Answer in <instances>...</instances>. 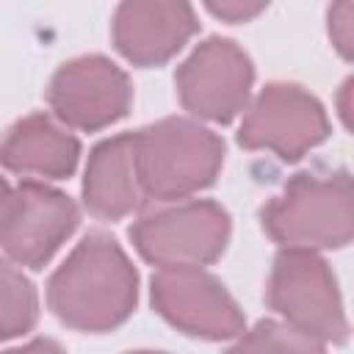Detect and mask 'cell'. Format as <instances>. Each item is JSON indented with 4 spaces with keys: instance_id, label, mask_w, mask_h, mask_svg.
I'll return each mask as SVG.
<instances>
[{
    "instance_id": "obj_1",
    "label": "cell",
    "mask_w": 354,
    "mask_h": 354,
    "mask_svg": "<svg viewBox=\"0 0 354 354\" xmlns=\"http://www.w3.org/2000/svg\"><path fill=\"white\" fill-rule=\"evenodd\" d=\"M50 310L72 329L108 332L124 324L138 301V274L102 230L88 232L47 282Z\"/></svg>"
},
{
    "instance_id": "obj_2",
    "label": "cell",
    "mask_w": 354,
    "mask_h": 354,
    "mask_svg": "<svg viewBox=\"0 0 354 354\" xmlns=\"http://www.w3.org/2000/svg\"><path fill=\"white\" fill-rule=\"evenodd\" d=\"M133 158L144 199L177 202L213 185L224 141L194 119L169 116L133 133Z\"/></svg>"
},
{
    "instance_id": "obj_3",
    "label": "cell",
    "mask_w": 354,
    "mask_h": 354,
    "mask_svg": "<svg viewBox=\"0 0 354 354\" xmlns=\"http://www.w3.org/2000/svg\"><path fill=\"white\" fill-rule=\"evenodd\" d=\"M260 221L285 249H340L354 235L351 177L346 171H301L263 205Z\"/></svg>"
},
{
    "instance_id": "obj_4",
    "label": "cell",
    "mask_w": 354,
    "mask_h": 354,
    "mask_svg": "<svg viewBox=\"0 0 354 354\" xmlns=\"http://www.w3.org/2000/svg\"><path fill=\"white\" fill-rule=\"evenodd\" d=\"M230 213L210 199H185L144 213L130 227L136 252L163 268H202L213 263L230 241Z\"/></svg>"
},
{
    "instance_id": "obj_5",
    "label": "cell",
    "mask_w": 354,
    "mask_h": 354,
    "mask_svg": "<svg viewBox=\"0 0 354 354\" xmlns=\"http://www.w3.org/2000/svg\"><path fill=\"white\" fill-rule=\"evenodd\" d=\"M266 296L271 310H277L293 329L321 343H343L348 337L335 274L315 252L282 249L274 260Z\"/></svg>"
},
{
    "instance_id": "obj_6",
    "label": "cell",
    "mask_w": 354,
    "mask_h": 354,
    "mask_svg": "<svg viewBox=\"0 0 354 354\" xmlns=\"http://www.w3.org/2000/svg\"><path fill=\"white\" fill-rule=\"evenodd\" d=\"M80 210L72 196L36 180L11 188L0 210V249L19 266L41 268L77 230Z\"/></svg>"
},
{
    "instance_id": "obj_7",
    "label": "cell",
    "mask_w": 354,
    "mask_h": 354,
    "mask_svg": "<svg viewBox=\"0 0 354 354\" xmlns=\"http://www.w3.org/2000/svg\"><path fill=\"white\" fill-rule=\"evenodd\" d=\"M329 136L324 105L296 83H268L249 105L238 144L268 149L282 160H299Z\"/></svg>"
},
{
    "instance_id": "obj_8",
    "label": "cell",
    "mask_w": 354,
    "mask_h": 354,
    "mask_svg": "<svg viewBox=\"0 0 354 354\" xmlns=\"http://www.w3.org/2000/svg\"><path fill=\"white\" fill-rule=\"evenodd\" d=\"M174 83L185 111L227 124L249 102L254 66L232 39L210 36L180 64Z\"/></svg>"
},
{
    "instance_id": "obj_9",
    "label": "cell",
    "mask_w": 354,
    "mask_h": 354,
    "mask_svg": "<svg viewBox=\"0 0 354 354\" xmlns=\"http://www.w3.org/2000/svg\"><path fill=\"white\" fill-rule=\"evenodd\" d=\"M55 116L77 130H102L127 116L133 86L105 55H80L58 66L47 88Z\"/></svg>"
},
{
    "instance_id": "obj_10",
    "label": "cell",
    "mask_w": 354,
    "mask_h": 354,
    "mask_svg": "<svg viewBox=\"0 0 354 354\" xmlns=\"http://www.w3.org/2000/svg\"><path fill=\"white\" fill-rule=\"evenodd\" d=\"M155 310L180 332L227 340L243 332V313L230 290L205 268H163L152 277Z\"/></svg>"
},
{
    "instance_id": "obj_11",
    "label": "cell",
    "mask_w": 354,
    "mask_h": 354,
    "mask_svg": "<svg viewBox=\"0 0 354 354\" xmlns=\"http://www.w3.org/2000/svg\"><path fill=\"white\" fill-rule=\"evenodd\" d=\"M196 28L199 22L188 3H122L113 14V44L127 61L158 66L177 55Z\"/></svg>"
},
{
    "instance_id": "obj_12",
    "label": "cell",
    "mask_w": 354,
    "mask_h": 354,
    "mask_svg": "<svg viewBox=\"0 0 354 354\" xmlns=\"http://www.w3.org/2000/svg\"><path fill=\"white\" fill-rule=\"evenodd\" d=\"M80 158V141L47 113L14 122L0 138V166L28 177H69Z\"/></svg>"
},
{
    "instance_id": "obj_13",
    "label": "cell",
    "mask_w": 354,
    "mask_h": 354,
    "mask_svg": "<svg viewBox=\"0 0 354 354\" xmlns=\"http://www.w3.org/2000/svg\"><path fill=\"white\" fill-rule=\"evenodd\" d=\"M83 202L88 213L108 221L124 218L147 202L136 171L133 133L105 138L91 149L83 177Z\"/></svg>"
},
{
    "instance_id": "obj_14",
    "label": "cell",
    "mask_w": 354,
    "mask_h": 354,
    "mask_svg": "<svg viewBox=\"0 0 354 354\" xmlns=\"http://www.w3.org/2000/svg\"><path fill=\"white\" fill-rule=\"evenodd\" d=\"M39 318V299L30 279L0 257V340L30 332Z\"/></svg>"
},
{
    "instance_id": "obj_15",
    "label": "cell",
    "mask_w": 354,
    "mask_h": 354,
    "mask_svg": "<svg viewBox=\"0 0 354 354\" xmlns=\"http://www.w3.org/2000/svg\"><path fill=\"white\" fill-rule=\"evenodd\" d=\"M230 354H326L324 343L285 321H260L230 348Z\"/></svg>"
},
{
    "instance_id": "obj_16",
    "label": "cell",
    "mask_w": 354,
    "mask_h": 354,
    "mask_svg": "<svg viewBox=\"0 0 354 354\" xmlns=\"http://www.w3.org/2000/svg\"><path fill=\"white\" fill-rule=\"evenodd\" d=\"M329 33L337 41V50L348 58L351 55V3H340L329 11Z\"/></svg>"
},
{
    "instance_id": "obj_17",
    "label": "cell",
    "mask_w": 354,
    "mask_h": 354,
    "mask_svg": "<svg viewBox=\"0 0 354 354\" xmlns=\"http://www.w3.org/2000/svg\"><path fill=\"white\" fill-rule=\"evenodd\" d=\"M207 8L216 14V17H224L230 22H246L252 19L254 14H260L266 6L263 3H207Z\"/></svg>"
},
{
    "instance_id": "obj_18",
    "label": "cell",
    "mask_w": 354,
    "mask_h": 354,
    "mask_svg": "<svg viewBox=\"0 0 354 354\" xmlns=\"http://www.w3.org/2000/svg\"><path fill=\"white\" fill-rule=\"evenodd\" d=\"M0 354H64V348L50 337H36V340L25 343L22 348H8V351H0Z\"/></svg>"
},
{
    "instance_id": "obj_19",
    "label": "cell",
    "mask_w": 354,
    "mask_h": 354,
    "mask_svg": "<svg viewBox=\"0 0 354 354\" xmlns=\"http://www.w3.org/2000/svg\"><path fill=\"white\" fill-rule=\"evenodd\" d=\"M8 196H11V185L6 183V177H0V210H3V205L8 202Z\"/></svg>"
},
{
    "instance_id": "obj_20",
    "label": "cell",
    "mask_w": 354,
    "mask_h": 354,
    "mask_svg": "<svg viewBox=\"0 0 354 354\" xmlns=\"http://www.w3.org/2000/svg\"><path fill=\"white\" fill-rule=\"evenodd\" d=\"M127 354H163V351H127Z\"/></svg>"
}]
</instances>
